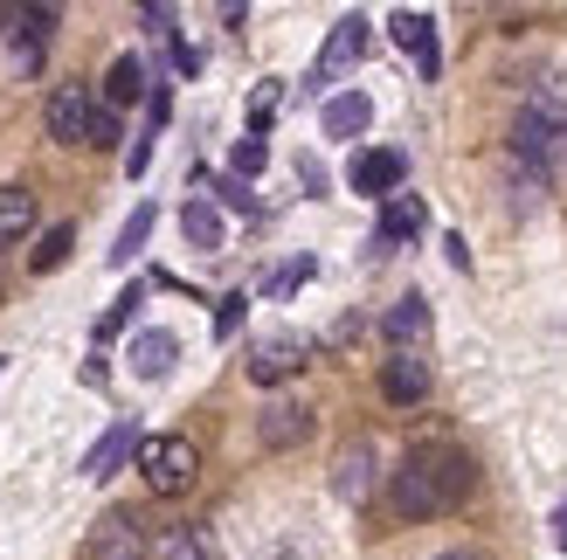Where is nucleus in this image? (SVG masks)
<instances>
[{
    "instance_id": "27",
    "label": "nucleus",
    "mask_w": 567,
    "mask_h": 560,
    "mask_svg": "<svg viewBox=\"0 0 567 560\" xmlns=\"http://www.w3.org/2000/svg\"><path fill=\"white\" fill-rule=\"evenodd\" d=\"M243 312H249V298H243V291L221 298V304H215V340H229V332L243 325Z\"/></svg>"
},
{
    "instance_id": "16",
    "label": "nucleus",
    "mask_w": 567,
    "mask_h": 560,
    "mask_svg": "<svg viewBox=\"0 0 567 560\" xmlns=\"http://www.w3.org/2000/svg\"><path fill=\"white\" fill-rule=\"evenodd\" d=\"M174 360H181V340H174V332H138V340H132V374L138 381H166V374H174Z\"/></svg>"
},
{
    "instance_id": "8",
    "label": "nucleus",
    "mask_w": 567,
    "mask_h": 560,
    "mask_svg": "<svg viewBox=\"0 0 567 560\" xmlns=\"http://www.w3.org/2000/svg\"><path fill=\"white\" fill-rule=\"evenodd\" d=\"M42 118H49V138H55V146H83V138H91V118H97V97L83 91V83H63V91L49 97Z\"/></svg>"
},
{
    "instance_id": "9",
    "label": "nucleus",
    "mask_w": 567,
    "mask_h": 560,
    "mask_svg": "<svg viewBox=\"0 0 567 560\" xmlns=\"http://www.w3.org/2000/svg\"><path fill=\"white\" fill-rule=\"evenodd\" d=\"M374 485H381L374 443H347V450H339V464H332V491L347 498V506H367V498H374Z\"/></svg>"
},
{
    "instance_id": "17",
    "label": "nucleus",
    "mask_w": 567,
    "mask_h": 560,
    "mask_svg": "<svg viewBox=\"0 0 567 560\" xmlns=\"http://www.w3.org/2000/svg\"><path fill=\"white\" fill-rule=\"evenodd\" d=\"M319 125H326V138H360L374 125V104H367V91H339V97H326Z\"/></svg>"
},
{
    "instance_id": "5",
    "label": "nucleus",
    "mask_w": 567,
    "mask_h": 560,
    "mask_svg": "<svg viewBox=\"0 0 567 560\" xmlns=\"http://www.w3.org/2000/svg\"><path fill=\"white\" fill-rule=\"evenodd\" d=\"M305 360H311V340H298V332H270V340L249 346V381H257V387H277V381L305 374Z\"/></svg>"
},
{
    "instance_id": "26",
    "label": "nucleus",
    "mask_w": 567,
    "mask_h": 560,
    "mask_svg": "<svg viewBox=\"0 0 567 560\" xmlns=\"http://www.w3.org/2000/svg\"><path fill=\"white\" fill-rule=\"evenodd\" d=\"M305 277H311V257H298V263H284V270H270V284H264V291H270V298H291V291L305 284Z\"/></svg>"
},
{
    "instance_id": "22",
    "label": "nucleus",
    "mask_w": 567,
    "mask_h": 560,
    "mask_svg": "<svg viewBox=\"0 0 567 560\" xmlns=\"http://www.w3.org/2000/svg\"><path fill=\"white\" fill-rule=\"evenodd\" d=\"M70 249H76V229H70V221H55V229H49L35 249H28V263H35V270H63Z\"/></svg>"
},
{
    "instance_id": "18",
    "label": "nucleus",
    "mask_w": 567,
    "mask_h": 560,
    "mask_svg": "<svg viewBox=\"0 0 567 560\" xmlns=\"http://www.w3.org/2000/svg\"><path fill=\"white\" fill-rule=\"evenodd\" d=\"M28 229H35V194H28V187H0V249H14Z\"/></svg>"
},
{
    "instance_id": "12",
    "label": "nucleus",
    "mask_w": 567,
    "mask_h": 560,
    "mask_svg": "<svg viewBox=\"0 0 567 560\" xmlns=\"http://www.w3.org/2000/svg\"><path fill=\"white\" fill-rule=\"evenodd\" d=\"M422 221H430V208H422V194H394V201L381 208V229H374V249H402L422 236Z\"/></svg>"
},
{
    "instance_id": "7",
    "label": "nucleus",
    "mask_w": 567,
    "mask_h": 560,
    "mask_svg": "<svg viewBox=\"0 0 567 560\" xmlns=\"http://www.w3.org/2000/svg\"><path fill=\"white\" fill-rule=\"evenodd\" d=\"M360 55H367V14H339L326 49H319V63H311V83H339Z\"/></svg>"
},
{
    "instance_id": "29",
    "label": "nucleus",
    "mask_w": 567,
    "mask_h": 560,
    "mask_svg": "<svg viewBox=\"0 0 567 560\" xmlns=\"http://www.w3.org/2000/svg\"><path fill=\"white\" fill-rule=\"evenodd\" d=\"M270 111H277V83H264L257 97H249V132L264 138V125H270Z\"/></svg>"
},
{
    "instance_id": "23",
    "label": "nucleus",
    "mask_w": 567,
    "mask_h": 560,
    "mask_svg": "<svg viewBox=\"0 0 567 560\" xmlns=\"http://www.w3.org/2000/svg\"><path fill=\"white\" fill-rule=\"evenodd\" d=\"M138 304H146V291H138V284H132L125 298H111V312L97 319V340H111V332H125V325H132V312H138Z\"/></svg>"
},
{
    "instance_id": "28",
    "label": "nucleus",
    "mask_w": 567,
    "mask_h": 560,
    "mask_svg": "<svg viewBox=\"0 0 567 560\" xmlns=\"http://www.w3.org/2000/svg\"><path fill=\"white\" fill-rule=\"evenodd\" d=\"M159 560H208V547L194 540V533H166L159 540Z\"/></svg>"
},
{
    "instance_id": "1",
    "label": "nucleus",
    "mask_w": 567,
    "mask_h": 560,
    "mask_svg": "<svg viewBox=\"0 0 567 560\" xmlns=\"http://www.w3.org/2000/svg\"><path fill=\"white\" fill-rule=\"evenodd\" d=\"M471 485H477V464L457 443H415L388 478V506L394 519H443L471 498Z\"/></svg>"
},
{
    "instance_id": "14",
    "label": "nucleus",
    "mask_w": 567,
    "mask_h": 560,
    "mask_svg": "<svg viewBox=\"0 0 567 560\" xmlns=\"http://www.w3.org/2000/svg\"><path fill=\"white\" fill-rule=\"evenodd\" d=\"M138 443H146V436H138V423H111V429L91 443V457H83V478H111L125 457H138Z\"/></svg>"
},
{
    "instance_id": "32",
    "label": "nucleus",
    "mask_w": 567,
    "mask_h": 560,
    "mask_svg": "<svg viewBox=\"0 0 567 560\" xmlns=\"http://www.w3.org/2000/svg\"><path fill=\"white\" fill-rule=\"evenodd\" d=\"M554 547L567 553V498H560V512H554Z\"/></svg>"
},
{
    "instance_id": "33",
    "label": "nucleus",
    "mask_w": 567,
    "mask_h": 560,
    "mask_svg": "<svg viewBox=\"0 0 567 560\" xmlns=\"http://www.w3.org/2000/svg\"><path fill=\"white\" fill-rule=\"evenodd\" d=\"M436 560H477V553H436Z\"/></svg>"
},
{
    "instance_id": "6",
    "label": "nucleus",
    "mask_w": 567,
    "mask_h": 560,
    "mask_svg": "<svg viewBox=\"0 0 567 560\" xmlns=\"http://www.w3.org/2000/svg\"><path fill=\"white\" fill-rule=\"evenodd\" d=\"M388 35H394V42H402V49L415 55L422 83H436V76H443V49H436V14H422V8H394V14H388Z\"/></svg>"
},
{
    "instance_id": "19",
    "label": "nucleus",
    "mask_w": 567,
    "mask_h": 560,
    "mask_svg": "<svg viewBox=\"0 0 567 560\" xmlns=\"http://www.w3.org/2000/svg\"><path fill=\"white\" fill-rule=\"evenodd\" d=\"M146 97V63H138V55H118V63L104 70V104L118 111V104H138Z\"/></svg>"
},
{
    "instance_id": "11",
    "label": "nucleus",
    "mask_w": 567,
    "mask_h": 560,
    "mask_svg": "<svg viewBox=\"0 0 567 560\" xmlns=\"http://www.w3.org/2000/svg\"><path fill=\"white\" fill-rule=\"evenodd\" d=\"M305 436H311V408L305 402H270L257 415V443H264V450H298Z\"/></svg>"
},
{
    "instance_id": "3",
    "label": "nucleus",
    "mask_w": 567,
    "mask_h": 560,
    "mask_svg": "<svg viewBox=\"0 0 567 560\" xmlns=\"http://www.w3.org/2000/svg\"><path fill=\"white\" fill-rule=\"evenodd\" d=\"M194 470H202V450H194L187 436H146L138 443V478H146V491L181 498L194 485Z\"/></svg>"
},
{
    "instance_id": "24",
    "label": "nucleus",
    "mask_w": 567,
    "mask_h": 560,
    "mask_svg": "<svg viewBox=\"0 0 567 560\" xmlns=\"http://www.w3.org/2000/svg\"><path fill=\"white\" fill-rule=\"evenodd\" d=\"M236 180H249V174H264V166H270V146H264V138L257 132H249V138H236Z\"/></svg>"
},
{
    "instance_id": "15",
    "label": "nucleus",
    "mask_w": 567,
    "mask_h": 560,
    "mask_svg": "<svg viewBox=\"0 0 567 560\" xmlns=\"http://www.w3.org/2000/svg\"><path fill=\"white\" fill-rule=\"evenodd\" d=\"M381 332H388V346H394V353H415V340H430V304H422L415 291H409V298H394V304H388V319H381Z\"/></svg>"
},
{
    "instance_id": "13",
    "label": "nucleus",
    "mask_w": 567,
    "mask_h": 560,
    "mask_svg": "<svg viewBox=\"0 0 567 560\" xmlns=\"http://www.w3.org/2000/svg\"><path fill=\"white\" fill-rule=\"evenodd\" d=\"M381 395L394 408H415L422 395H430V367H422V353H394L388 367H381Z\"/></svg>"
},
{
    "instance_id": "4",
    "label": "nucleus",
    "mask_w": 567,
    "mask_h": 560,
    "mask_svg": "<svg viewBox=\"0 0 567 560\" xmlns=\"http://www.w3.org/2000/svg\"><path fill=\"white\" fill-rule=\"evenodd\" d=\"M402 180H409V159L394 153V146H367V153H353V166H347V187H353V194H374V201H394V194H402Z\"/></svg>"
},
{
    "instance_id": "10",
    "label": "nucleus",
    "mask_w": 567,
    "mask_h": 560,
    "mask_svg": "<svg viewBox=\"0 0 567 560\" xmlns=\"http://www.w3.org/2000/svg\"><path fill=\"white\" fill-rule=\"evenodd\" d=\"M83 560H146V533H138L132 512H104L91 526V547H83Z\"/></svg>"
},
{
    "instance_id": "2",
    "label": "nucleus",
    "mask_w": 567,
    "mask_h": 560,
    "mask_svg": "<svg viewBox=\"0 0 567 560\" xmlns=\"http://www.w3.org/2000/svg\"><path fill=\"white\" fill-rule=\"evenodd\" d=\"M513 159H519V166H533L540 180L567 174V83H560V76L533 83L526 111L513 118Z\"/></svg>"
},
{
    "instance_id": "30",
    "label": "nucleus",
    "mask_w": 567,
    "mask_h": 560,
    "mask_svg": "<svg viewBox=\"0 0 567 560\" xmlns=\"http://www.w3.org/2000/svg\"><path fill=\"white\" fill-rule=\"evenodd\" d=\"M215 194H221V201H229V208H243V215L257 208V194H249V180H236V174H229V180H215Z\"/></svg>"
},
{
    "instance_id": "31",
    "label": "nucleus",
    "mask_w": 567,
    "mask_h": 560,
    "mask_svg": "<svg viewBox=\"0 0 567 560\" xmlns=\"http://www.w3.org/2000/svg\"><path fill=\"white\" fill-rule=\"evenodd\" d=\"M138 21H146L153 35H174V8H146V14H138Z\"/></svg>"
},
{
    "instance_id": "20",
    "label": "nucleus",
    "mask_w": 567,
    "mask_h": 560,
    "mask_svg": "<svg viewBox=\"0 0 567 560\" xmlns=\"http://www.w3.org/2000/svg\"><path fill=\"white\" fill-rule=\"evenodd\" d=\"M181 236H187L194 249H221V236H229V229H221V208H215V201H187V208H181Z\"/></svg>"
},
{
    "instance_id": "25",
    "label": "nucleus",
    "mask_w": 567,
    "mask_h": 560,
    "mask_svg": "<svg viewBox=\"0 0 567 560\" xmlns=\"http://www.w3.org/2000/svg\"><path fill=\"white\" fill-rule=\"evenodd\" d=\"M118 138H125V125H118V111H111V104H97V118H91V138H83V146H118Z\"/></svg>"
},
{
    "instance_id": "21",
    "label": "nucleus",
    "mask_w": 567,
    "mask_h": 560,
    "mask_svg": "<svg viewBox=\"0 0 567 560\" xmlns=\"http://www.w3.org/2000/svg\"><path fill=\"white\" fill-rule=\"evenodd\" d=\"M153 221H159V208L146 201V208H132V221H125V229H118V242H111V263H132L138 257V249H146V236H153Z\"/></svg>"
}]
</instances>
